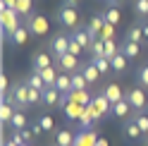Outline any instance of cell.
Here are the masks:
<instances>
[{
    "mask_svg": "<svg viewBox=\"0 0 148 146\" xmlns=\"http://www.w3.org/2000/svg\"><path fill=\"white\" fill-rule=\"evenodd\" d=\"M91 103H93V108H96V110H98L100 115H103V117L112 113V103H110V101H108V98H105L103 94L93 96V98H91Z\"/></svg>",
    "mask_w": 148,
    "mask_h": 146,
    "instance_id": "cell-10",
    "label": "cell"
},
{
    "mask_svg": "<svg viewBox=\"0 0 148 146\" xmlns=\"http://www.w3.org/2000/svg\"><path fill=\"white\" fill-rule=\"evenodd\" d=\"M26 84H29L31 89H38V91L48 89V86H45V81H43V77H41V72H31V77L26 79Z\"/></svg>",
    "mask_w": 148,
    "mask_h": 146,
    "instance_id": "cell-24",
    "label": "cell"
},
{
    "mask_svg": "<svg viewBox=\"0 0 148 146\" xmlns=\"http://www.w3.org/2000/svg\"><path fill=\"white\" fill-rule=\"evenodd\" d=\"M12 94H14L17 110H24V108L31 105V101H29V84H26V81H17L14 89H12Z\"/></svg>",
    "mask_w": 148,
    "mask_h": 146,
    "instance_id": "cell-4",
    "label": "cell"
},
{
    "mask_svg": "<svg viewBox=\"0 0 148 146\" xmlns=\"http://www.w3.org/2000/svg\"><path fill=\"white\" fill-rule=\"evenodd\" d=\"M98 144V136L93 129H84L77 134V139H74V146H96Z\"/></svg>",
    "mask_w": 148,
    "mask_h": 146,
    "instance_id": "cell-9",
    "label": "cell"
},
{
    "mask_svg": "<svg viewBox=\"0 0 148 146\" xmlns=\"http://www.w3.org/2000/svg\"><path fill=\"white\" fill-rule=\"evenodd\" d=\"M136 81H138V86L148 89V65L138 67V72H136Z\"/></svg>",
    "mask_w": 148,
    "mask_h": 146,
    "instance_id": "cell-32",
    "label": "cell"
},
{
    "mask_svg": "<svg viewBox=\"0 0 148 146\" xmlns=\"http://www.w3.org/2000/svg\"><path fill=\"white\" fill-rule=\"evenodd\" d=\"M127 60H129V58L124 55V53H117V55L110 60V67H112L115 74H122V72L127 70Z\"/></svg>",
    "mask_w": 148,
    "mask_h": 146,
    "instance_id": "cell-17",
    "label": "cell"
},
{
    "mask_svg": "<svg viewBox=\"0 0 148 146\" xmlns=\"http://www.w3.org/2000/svg\"><path fill=\"white\" fill-rule=\"evenodd\" d=\"M88 81L84 77V72H72V91H86Z\"/></svg>",
    "mask_w": 148,
    "mask_h": 146,
    "instance_id": "cell-21",
    "label": "cell"
},
{
    "mask_svg": "<svg viewBox=\"0 0 148 146\" xmlns=\"http://www.w3.org/2000/svg\"><path fill=\"white\" fill-rule=\"evenodd\" d=\"M81 72H84V77H86V81H88V84H96V81L100 79V70L93 65V62L84 65V67H81Z\"/></svg>",
    "mask_w": 148,
    "mask_h": 146,
    "instance_id": "cell-18",
    "label": "cell"
},
{
    "mask_svg": "<svg viewBox=\"0 0 148 146\" xmlns=\"http://www.w3.org/2000/svg\"><path fill=\"white\" fill-rule=\"evenodd\" d=\"M3 10V39L7 34H14L17 29H19V14H17V10H7V7H0Z\"/></svg>",
    "mask_w": 148,
    "mask_h": 146,
    "instance_id": "cell-2",
    "label": "cell"
},
{
    "mask_svg": "<svg viewBox=\"0 0 148 146\" xmlns=\"http://www.w3.org/2000/svg\"><path fill=\"white\" fill-rule=\"evenodd\" d=\"M41 77H43V81H45V86H55V81H58V72H55V67H45V70H41Z\"/></svg>",
    "mask_w": 148,
    "mask_h": 146,
    "instance_id": "cell-26",
    "label": "cell"
},
{
    "mask_svg": "<svg viewBox=\"0 0 148 146\" xmlns=\"http://www.w3.org/2000/svg\"><path fill=\"white\" fill-rule=\"evenodd\" d=\"M132 110H134V108L129 105V101H127V98H122L119 103H115V105H112V115H115V117H127Z\"/></svg>",
    "mask_w": 148,
    "mask_h": 146,
    "instance_id": "cell-20",
    "label": "cell"
},
{
    "mask_svg": "<svg viewBox=\"0 0 148 146\" xmlns=\"http://www.w3.org/2000/svg\"><path fill=\"white\" fill-rule=\"evenodd\" d=\"M55 65H58L62 72L72 74V72H77V70H79V58H77V55H72V53H64V55L55 58Z\"/></svg>",
    "mask_w": 148,
    "mask_h": 146,
    "instance_id": "cell-6",
    "label": "cell"
},
{
    "mask_svg": "<svg viewBox=\"0 0 148 146\" xmlns=\"http://www.w3.org/2000/svg\"><path fill=\"white\" fill-rule=\"evenodd\" d=\"M132 120H134V122L138 125V129H141L143 134H148V115H146L143 110H141V113H136V110H134V115H132Z\"/></svg>",
    "mask_w": 148,
    "mask_h": 146,
    "instance_id": "cell-28",
    "label": "cell"
},
{
    "mask_svg": "<svg viewBox=\"0 0 148 146\" xmlns=\"http://www.w3.org/2000/svg\"><path fill=\"white\" fill-rule=\"evenodd\" d=\"M14 10H17V14H19V17H26V14L31 12V0H19Z\"/></svg>",
    "mask_w": 148,
    "mask_h": 146,
    "instance_id": "cell-34",
    "label": "cell"
},
{
    "mask_svg": "<svg viewBox=\"0 0 148 146\" xmlns=\"http://www.w3.org/2000/svg\"><path fill=\"white\" fill-rule=\"evenodd\" d=\"M91 62H93V65L100 70V74H108V72H112V67H110V60L103 58V55H100V58H93Z\"/></svg>",
    "mask_w": 148,
    "mask_h": 146,
    "instance_id": "cell-30",
    "label": "cell"
},
{
    "mask_svg": "<svg viewBox=\"0 0 148 146\" xmlns=\"http://www.w3.org/2000/svg\"><path fill=\"white\" fill-rule=\"evenodd\" d=\"M74 136L69 129H60L58 132V136H55V146H74Z\"/></svg>",
    "mask_w": 148,
    "mask_h": 146,
    "instance_id": "cell-19",
    "label": "cell"
},
{
    "mask_svg": "<svg viewBox=\"0 0 148 146\" xmlns=\"http://www.w3.org/2000/svg\"><path fill=\"white\" fill-rule=\"evenodd\" d=\"M103 26H105V17H93V19L88 22L86 31H88V36H91V41L100 39V31H103Z\"/></svg>",
    "mask_w": 148,
    "mask_h": 146,
    "instance_id": "cell-11",
    "label": "cell"
},
{
    "mask_svg": "<svg viewBox=\"0 0 148 146\" xmlns=\"http://www.w3.org/2000/svg\"><path fill=\"white\" fill-rule=\"evenodd\" d=\"M134 10L138 17H148V0H136L134 3Z\"/></svg>",
    "mask_w": 148,
    "mask_h": 146,
    "instance_id": "cell-36",
    "label": "cell"
},
{
    "mask_svg": "<svg viewBox=\"0 0 148 146\" xmlns=\"http://www.w3.org/2000/svg\"><path fill=\"white\" fill-rule=\"evenodd\" d=\"M69 43H72V36H67V34H58V36L50 41L53 55L60 58V55H64V53H69Z\"/></svg>",
    "mask_w": 148,
    "mask_h": 146,
    "instance_id": "cell-5",
    "label": "cell"
},
{
    "mask_svg": "<svg viewBox=\"0 0 148 146\" xmlns=\"http://www.w3.org/2000/svg\"><path fill=\"white\" fill-rule=\"evenodd\" d=\"M72 39L84 45V50H91V43H93V41H91V36H88L86 29H79V26H77V29H72Z\"/></svg>",
    "mask_w": 148,
    "mask_h": 146,
    "instance_id": "cell-14",
    "label": "cell"
},
{
    "mask_svg": "<svg viewBox=\"0 0 148 146\" xmlns=\"http://www.w3.org/2000/svg\"><path fill=\"white\" fill-rule=\"evenodd\" d=\"M55 89H58L60 94H69V91H72V74H67V72H60L58 81H55Z\"/></svg>",
    "mask_w": 148,
    "mask_h": 146,
    "instance_id": "cell-16",
    "label": "cell"
},
{
    "mask_svg": "<svg viewBox=\"0 0 148 146\" xmlns=\"http://www.w3.org/2000/svg\"><path fill=\"white\" fill-rule=\"evenodd\" d=\"M60 101H62V94L55 86H48L43 91V103L45 105H60Z\"/></svg>",
    "mask_w": 148,
    "mask_h": 146,
    "instance_id": "cell-15",
    "label": "cell"
},
{
    "mask_svg": "<svg viewBox=\"0 0 148 146\" xmlns=\"http://www.w3.org/2000/svg\"><path fill=\"white\" fill-rule=\"evenodd\" d=\"M29 29H31L34 34L43 36L45 31H48V19L41 17V14H31V17H29Z\"/></svg>",
    "mask_w": 148,
    "mask_h": 146,
    "instance_id": "cell-8",
    "label": "cell"
},
{
    "mask_svg": "<svg viewBox=\"0 0 148 146\" xmlns=\"http://www.w3.org/2000/svg\"><path fill=\"white\" fill-rule=\"evenodd\" d=\"M103 96H105L108 101L115 105V103H119V101L124 98V91L119 89V84H108V86H105V91H103Z\"/></svg>",
    "mask_w": 148,
    "mask_h": 146,
    "instance_id": "cell-12",
    "label": "cell"
},
{
    "mask_svg": "<svg viewBox=\"0 0 148 146\" xmlns=\"http://www.w3.org/2000/svg\"><path fill=\"white\" fill-rule=\"evenodd\" d=\"M117 53H122V50L117 48V43H115V39H112V41H105V58H108V60H112V58L117 55Z\"/></svg>",
    "mask_w": 148,
    "mask_h": 146,
    "instance_id": "cell-33",
    "label": "cell"
},
{
    "mask_svg": "<svg viewBox=\"0 0 148 146\" xmlns=\"http://www.w3.org/2000/svg\"><path fill=\"white\" fill-rule=\"evenodd\" d=\"M124 98L129 101V105H132V108H134L136 113H141L143 108H146V103H148V98H146V91H143V86L129 89L127 94H124Z\"/></svg>",
    "mask_w": 148,
    "mask_h": 146,
    "instance_id": "cell-3",
    "label": "cell"
},
{
    "mask_svg": "<svg viewBox=\"0 0 148 146\" xmlns=\"http://www.w3.org/2000/svg\"><path fill=\"white\" fill-rule=\"evenodd\" d=\"M84 108L86 105H81V103H77V101H72V98H69V103L64 105V115H67V120H79L81 113H84Z\"/></svg>",
    "mask_w": 148,
    "mask_h": 146,
    "instance_id": "cell-13",
    "label": "cell"
},
{
    "mask_svg": "<svg viewBox=\"0 0 148 146\" xmlns=\"http://www.w3.org/2000/svg\"><path fill=\"white\" fill-rule=\"evenodd\" d=\"M103 17H105V22H110V24H117V22H119V10H117V7H110V10H108Z\"/></svg>",
    "mask_w": 148,
    "mask_h": 146,
    "instance_id": "cell-38",
    "label": "cell"
},
{
    "mask_svg": "<svg viewBox=\"0 0 148 146\" xmlns=\"http://www.w3.org/2000/svg\"><path fill=\"white\" fill-rule=\"evenodd\" d=\"M64 5H69V7H77V5H79V0H64Z\"/></svg>",
    "mask_w": 148,
    "mask_h": 146,
    "instance_id": "cell-43",
    "label": "cell"
},
{
    "mask_svg": "<svg viewBox=\"0 0 148 146\" xmlns=\"http://www.w3.org/2000/svg\"><path fill=\"white\" fill-rule=\"evenodd\" d=\"M112 36H115V24H110V22H105V26H103V31H100V39H103V41H112Z\"/></svg>",
    "mask_w": 148,
    "mask_h": 146,
    "instance_id": "cell-35",
    "label": "cell"
},
{
    "mask_svg": "<svg viewBox=\"0 0 148 146\" xmlns=\"http://www.w3.org/2000/svg\"><path fill=\"white\" fill-rule=\"evenodd\" d=\"M55 65V60L48 55V53H36L34 55V60H31V67H34V72H41V70H45V67H53Z\"/></svg>",
    "mask_w": 148,
    "mask_h": 146,
    "instance_id": "cell-7",
    "label": "cell"
},
{
    "mask_svg": "<svg viewBox=\"0 0 148 146\" xmlns=\"http://www.w3.org/2000/svg\"><path fill=\"white\" fill-rule=\"evenodd\" d=\"M143 39H146V36H143V26H138V24H134V26H129V31H127V41L141 43Z\"/></svg>",
    "mask_w": 148,
    "mask_h": 146,
    "instance_id": "cell-23",
    "label": "cell"
},
{
    "mask_svg": "<svg viewBox=\"0 0 148 146\" xmlns=\"http://www.w3.org/2000/svg\"><path fill=\"white\" fill-rule=\"evenodd\" d=\"M122 53L129 58V60H134V58H138V53H141V43H134V41H127L124 45H122Z\"/></svg>",
    "mask_w": 148,
    "mask_h": 146,
    "instance_id": "cell-22",
    "label": "cell"
},
{
    "mask_svg": "<svg viewBox=\"0 0 148 146\" xmlns=\"http://www.w3.org/2000/svg\"><path fill=\"white\" fill-rule=\"evenodd\" d=\"M26 115H24V110H17L14 113V117H12V122H10V127L12 129H26Z\"/></svg>",
    "mask_w": 148,
    "mask_h": 146,
    "instance_id": "cell-27",
    "label": "cell"
},
{
    "mask_svg": "<svg viewBox=\"0 0 148 146\" xmlns=\"http://www.w3.org/2000/svg\"><path fill=\"white\" fill-rule=\"evenodd\" d=\"M58 22L64 26V29H77L79 26V12L69 5H62L58 10Z\"/></svg>",
    "mask_w": 148,
    "mask_h": 146,
    "instance_id": "cell-1",
    "label": "cell"
},
{
    "mask_svg": "<svg viewBox=\"0 0 148 146\" xmlns=\"http://www.w3.org/2000/svg\"><path fill=\"white\" fill-rule=\"evenodd\" d=\"M0 94H3V96L10 94V89H7V77L5 74H3V79H0Z\"/></svg>",
    "mask_w": 148,
    "mask_h": 146,
    "instance_id": "cell-40",
    "label": "cell"
},
{
    "mask_svg": "<svg viewBox=\"0 0 148 146\" xmlns=\"http://www.w3.org/2000/svg\"><path fill=\"white\" fill-rule=\"evenodd\" d=\"M105 58V41L103 39H96L93 43H91V58Z\"/></svg>",
    "mask_w": 148,
    "mask_h": 146,
    "instance_id": "cell-29",
    "label": "cell"
},
{
    "mask_svg": "<svg viewBox=\"0 0 148 146\" xmlns=\"http://www.w3.org/2000/svg\"><path fill=\"white\" fill-rule=\"evenodd\" d=\"M143 36L148 39V24H143Z\"/></svg>",
    "mask_w": 148,
    "mask_h": 146,
    "instance_id": "cell-46",
    "label": "cell"
},
{
    "mask_svg": "<svg viewBox=\"0 0 148 146\" xmlns=\"http://www.w3.org/2000/svg\"><path fill=\"white\" fill-rule=\"evenodd\" d=\"M122 132H124V136H127V139H138V136L143 134L141 129H138V125H136L134 120H129V122L124 125V129H122Z\"/></svg>",
    "mask_w": 148,
    "mask_h": 146,
    "instance_id": "cell-25",
    "label": "cell"
},
{
    "mask_svg": "<svg viewBox=\"0 0 148 146\" xmlns=\"http://www.w3.org/2000/svg\"><path fill=\"white\" fill-rule=\"evenodd\" d=\"M26 39H29V31L24 29V26H19L14 34H12V43H17V45H22V43H26Z\"/></svg>",
    "mask_w": 148,
    "mask_h": 146,
    "instance_id": "cell-31",
    "label": "cell"
},
{
    "mask_svg": "<svg viewBox=\"0 0 148 146\" xmlns=\"http://www.w3.org/2000/svg\"><path fill=\"white\" fill-rule=\"evenodd\" d=\"M96 146H108V141H105V139H98V144H96Z\"/></svg>",
    "mask_w": 148,
    "mask_h": 146,
    "instance_id": "cell-44",
    "label": "cell"
},
{
    "mask_svg": "<svg viewBox=\"0 0 148 146\" xmlns=\"http://www.w3.org/2000/svg\"><path fill=\"white\" fill-rule=\"evenodd\" d=\"M69 53H72V55H81V53H84V45H81V43H77V41H74L72 39V43H69Z\"/></svg>",
    "mask_w": 148,
    "mask_h": 146,
    "instance_id": "cell-39",
    "label": "cell"
},
{
    "mask_svg": "<svg viewBox=\"0 0 148 146\" xmlns=\"http://www.w3.org/2000/svg\"><path fill=\"white\" fill-rule=\"evenodd\" d=\"M146 146H148V144H146Z\"/></svg>",
    "mask_w": 148,
    "mask_h": 146,
    "instance_id": "cell-47",
    "label": "cell"
},
{
    "mask_svg": "<svg viewBox=\"0 0 148 146\" xmlns=\"http://www.w3.org/2000/svg\"><path fill=\"white\" fill-rule=\"evenodd\" d=\"M38 125L43 127V132H53V127H55V122H53V115H41Z\"/></svg>",
    "mask_w": 148,
    "mask_h": 146,
    "instance_id": "cell-37",
    "label": "cell"
},
{
    "mask_svg": "<svg viewBox=\"0 0 148 146\" xmlns=\"http://www.w3.org/2000/svg\"><path fill=\"white\" fill-rule=\"evenodd\" d=\"M17 3H19V0H3V5H0V7H7V10H14V7H17Z\"/></svg>",
    "mask_w": 148,
    "mask_h": 146,
    "instance_id": "cell-41",
    "label": "cell"
},
{
    "mask_svg": "<svg viewBox=\"0 0 148 146\" xmlns=\"http://www.w3.org/2000/svg\"><path fill=\"white\" fill-rule=\"evenodd\" d=\"M3 144H5V146H17V144H14L12 139H10V141H5V139H3Z\"/></svg>",
    "mask_w": 148,
    "mask_h": 146,
    "instance_id": "cell-45",
    "label": "cell"
},
{
    "mask_svg": "<svg viewBox=\"0 0 148 146\" xmlns=\"http://www.w3.org/2000/svg\"><path fill=\"white\" fill-rule=\"evenodd\" d=\"M31 132H34V136H38V134L43 132V127H41L38 122H36V125H31Z\"/></svg>",
    "mask_w": 148,
    "mask_h": 146,
    "instance_id": "cell-42",
    "label": "cell"
}]
</instances>
